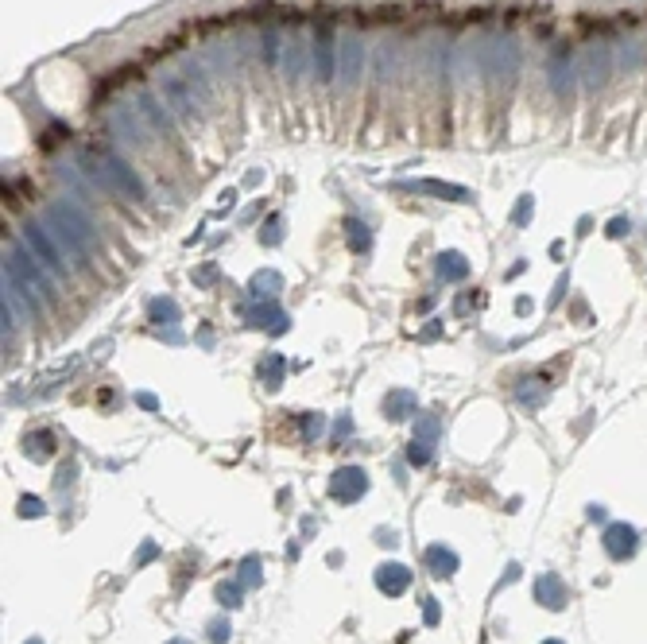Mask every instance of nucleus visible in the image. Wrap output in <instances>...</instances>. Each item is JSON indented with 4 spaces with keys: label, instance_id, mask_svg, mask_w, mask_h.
Returning a JSON list of instances; mask_svg holds the SVG:
<instances>
[{
    "label": "nucleus",
    "instance_id": "20e7f679",
    "mask_svg": "<svg viewBox=\"0 0 647 644\" xmlns=\"http://www.w3.org/2000/svg\"><path fill=\"white\" fill-rule=\"evenodd\" d=\"M365 489H369V478H365L360 466H342V470L333 473V481H330V493L337 501H360L365 497Z\"/></svg>",
    "mask_w": 647,
    "mask_h": 644
},
{
    "label": "nucleus",
    "instance_id": "f03ea898",
    "mask_svg": "<svg viewBox=\"0 0 647 644\" xmlns=\"http://www.w3.org/2000/svg\"><path fill=\"white\" fill-rule=\"evenodd\" d=\"M90 171H93V179H97L105 191L125 194L128 202H144V182L136 179V171L125 164V159L101 152V155H93V159H90Z\"/></svg>",
    "mask_w": 647,
    "mask_h": 644
},
{
    "label": "nucleus",
    "instance_id": "7ed1b4c3",
    "mask_svg": "<svg viewBox=\"0 0 647 644\" xmlns=\"http://www.w3.org/2000/svg\"><path fill=\"white\" fill-rule=\"evenodd\" d=\"M24 245L31 249V256H35L51 276H66V256L70 253L54 241V233L43 226V221H31V226L24 229Z\"/></svg>",
    "mask_w": 647,
    "mask_h": 644
},
{
    "label": "nucleus",
    "instance_id": "393cba45",
    "mask_svg": "<svg viewBox=\"0 0 647 644\" xmlns=\"http://www.w3.org/2000/svg\"><path fill=\"white\" fill-rule=\"evenodd\" d=\"M47 505L39 497H19V517H43Z\"/></svg>",
    "mask_w": 647,
    "mask_h": 644
},
{
    "label": "nucleus",
    "instance_id": "473e14b6",
    "mask_svg": "<svg viewBox=\"0 0 647 644\" xmlns=\"http://www.w3.org/2000/svg\"><path fill=\"white\" fill-rule=\"evenodd\" d=\"M27 644H43V641H27Z\"/></svg>",
    "mask_w": 647,
    "mask_h": 644
},
{
    "label": "nucleus",
    "instance_id": "423d86ee",
    "mask_svg": "<svg viewBox=\"0 0 647 644\" xmlns=\"http://www.w3.org/2000/svg\"><path fill=\"white\" fill-rule=\"evenodd\" d=\"M605 551H609L612 559H628V555L636 551V528L612 524L609 532H605Z\"/></svg>",
    "mask_w": 647,
    "mask_h": 644
},
{
    "label": "nucleus",
    "instance_id": "72a5a7b5",
    "mask_svg": "<svg viewBox=\"0 0 647 644\" xmlns=\"http://www.w3.org/2000/svg\"><path fill=\"white\" fill-rule=\"evenodd\" d=\"M547 644H558V641H547Z\"/></svg>",
    "mask_w": 647,
    "mask_h": 644
},
{
    "label": "nucleus",
    "instance_id": "a878e982",
    "mask_svg": "<svg viewBox=\"0 0 647 644\" xmlns=\"http://www.w3.org/2000/svg\"><path fill=\"white\" fill-rule=\"evenodd\" d=\"M322 431H326V419H322V416H306V419H303V435H306V439H318Z\"/></svg>",
    "mask_w": 647,
    "mask_h": 644
},
{
    "label": "nucleus",
    "instance_id": "bb28decb",
    "mask_svg": "<svg viewBox=\"0 0 647 644\" xmlns=\"http://www.w3.org/2000/svg\"><path fill=\"white\" fill-rule=\"evenodd\" d=\"M279 229H283V218H268V226H264L260 241H264V245H275V241H279Z\"/></svg>",
    "mask_w": 647,
    "mask_h": 644
},
{
    "label": "nucleus",
    "instance_id": "ddd939ff",
    "mask_svg": "<svg viewBox=\"0 0 647 644\" xmlns=\"http://www.w3.org/2000/svg\"><path fill=\"white\" fill-rule=\"evenodd\" d=\"M426 567H431L438 579H449V574L458 571V555L449 551V547L434 544V547H426Z\"/></svg>",
    "mask_w": 647,
    "mask_h": 644
},
{
    "label": "nucleus",
    "instance_id": "1a4fd4ad",
    "mask_svg": "<svg viewBox=\"0 0 647 644\" xmlns=\"http://www.w3.org/2000/svg\"><path fill=\"white\" fill-rule=\"evenodd\" d=\"M244 318H248V327H264V330H271V334H279V330L287 327V318L279 315L275 303H260L256 311H244Z\"/></svg>",
    "mask_w": 647,
    "mask_h": 644
},
{
    "label": "nucleus",
    "instance_id": "c756f323",
    "mask_svg": "<svg viewBox=\"0 0 647 644\" xmlns=\"http://www.w3.org/2000/svg\"><path fill=\"white\" fill-rule=\"evenodd\" d=\"M136 400H140V408H147V411H155V408H159V400H155V396H147V392H140Z\"/></svg>",
    "mask_w": 647,
    "mask_h": 644
},
{
    "label": "nucleus",
    "instance_id": "f8f14e48",
    "mask_svg": "<svg viewBox=\"0 0 647 644\" xmlns=\"http://www.w3.org/2000/svg\"><path fill=\"white\" fill-rule=\"evenodd\" d=\"M535 598H539L543 606L558 609L566 602V590H562V582H558L554 574H539V579H535Z\"/></svg>",
    "mask_w": 647,
    "mask_h": 644
},
{
    "label": "nucleus",
    "instance_id": "cd10ccee",
    "mask_svg": "<svg viewBox=\"0 0 647 644\" xmlns=\"http://www.w3.org/2000/svg\"><path fill=\"white\" fill-rule=\"evenodd\" d=\"M209 641L214 644L229 641V621H209Z\"/></svg>",
    "mask_w": 647,
    "mask_h": 644
},
{
    "label": "nucleus",
    "instance_id": "a211bd4d",
    "mask_svg": "<svg viewBox=\"0 0 647 644\" xmlns=\"http://www.w3.org/2000/svg\"><path fill=\"white\" fill-rule=\"evenodd\" d=\"M264 377V384H268V388H279V377H283V357L279 354H268L260 361V369H256Z\"/></svg>",
    "mask_w": 647,
    "mask_h": 644
},
{
    "label": "nucleus",
    "instance_id": "aec40b11",
    "mask_svg": "<svg viewBox=\"0 0 647 644\" xmlns=\"http://www.w3.org/2000/svg\"><path fill=\"white\" fill-rule=\"evenodd\" d=\"M260 559L256 555H248V559L241 563V586H260Z\"/></svg>",
    "mask_w": 647,
    "mask_h": 644
},
{
    "label": "nucleus",
    "instance_id": "6ab92c4d",
    "mask_svg": "<svg viewBox=\"0 0 647 644\" xmlns=\"http://www.w3.org/2000/svg\"><path fill=\"white\" fill-rule=\"evenodd\" d=\"M175 318H179V307H175V299H152V322H159V327H171Z\"/></svg>",
    "mask_w": 647,
    "mask_h": 644
},
{
    "label": "nucleus",
    "instance_id": "c85d7f7f",
    "mask_svg": "<svg viewBox=\"0 0 647 644\" xmlns=\"http://www.w3.org/2000/svg\"><path fill=\"white\" fill-rule=\"evenodd\" d=\"M423 617H426V625H438V606H434V598H423Z\"/></svg>",
    "mask_w": 647,
    "mask_h": 644
},
{
    "label": "nucleus",
    "instance_id": "dca6fc26",
    "mask_svg": "<svg viewBox=\"0 0 647 644\" xmlns=\"http://www.w3.org/2000/svg\"><path fill=\"white\" fill-rule=\"evenodd\" d=\"M283 288V280H279V272H256L252 276V283H248V291L256 295V299H264V303H271V295Z\"/></svg>",
    "mask_w": 647,
    "mask_h": 644
},
{
    "label": "nucleus",
    "instance_id": "b1692460",
    "mask_svg": "<svg viewBox=\"0 0 647 644\" xmlns=\"http://www.w3.org/2000/svg\"><path fill=\"white\" fill-rule=\"evenodd\" d=\"M217 598H221V606H241V586H237V582H221V586H217Z\"/></svg>",
    "mask_w": 647,
    "mask_h": 644
},
{
    "label": "nucleus",
    "instance_id": "4be33fe9",
    "mask_svg": "<svg viewBox=\"0 0 647 644\" xmlns=\"http://www.w3.org/2000/svg\"><path fill=\"white\" fill-rule=\"evenodd\" d=\"M407 462H411V466H426V462H431V443H423V439H419V443H411V446H407Z\"/></svg>",
    "mask_w": 647,
    "mask_h": 644
},
{
    "label": "nucleus",
    "instance_id": "2f4dec72",
    "mask_svg": "<svg viewBox=\"0 0 647 644\" xmlns=\"http://www.w3.org/2000/svg\"><path fill=\"white\" fill-rule=\"evenodd\" d=\"M167 644H190V641H182V636H179V641H167Z\"/></svg>",
    "mask_w": 647,
    "mask_h": 644
},
{
    "label": "nucleus",
    "instance_id": "9b49d317",
    "mask_svg": "<svg viewBox=\"0 0 647 644\" xmlns=\"http://www.w3.org/2000/svg\"><path fill=\"white\" fill-rule=\"evenodd\" d=\"M415 411V392L411 388H396L384 396V416L388 419H407Z\"/></svg>",
    "mask_w": 647,
    "mask_h": 644
},
{
    "label": "nucleus",
    "instance_id": "4468645a",
    "mask_svg": "<svg viewBox=\"0 0 647 644\" xmlns=\"http://www.w3.org/2000/svg\"><path fill=\"white\" fill-rule=\"evenodd\" d=\"M415 191H426V194H438L446 202H469V191L465 187H454V182H438V179H419L411 182Z\"/></svg>",
    "mask_w": 647,
    "mask_h": 644
},
{
    "label": "nucleus",
    "instance_id": "9d476101",
    "mask_svg": "<svg viewBox=\"0 0 647 644\" xmlns=\"http://www.w3.org/2000/svg\"><path fill=\"white\" fill-rule=\"evenodd\" d=\"M434 272H438L442 280H465V276H469V260L461 253H454V249H449V253L434 256Z\"/></svg>",
    "mask_w": 647,
    "mask_h": 644
},
{
    "label": "nucleus",
    "instance_id": "f257e3e1",
    "mask_svg": "<svg viewBox=\"0 0 647 644\" xmlns=\"http://www.w3.org/2000/svg\"><path fill=\"white\" fill-rule=\"evenodd\" d=\"M43 226L51 229L54 241H58L70 256H78V260L93 256L97 253V245H101L97 221H93L90 214H86L78 202H70V198H54L51 206L43 210Z\"/></svg>",
    "mask_w": 647,
    "mask_h": 644
},
{
    "label": "nucleus",
    "instance_id": "7c9ffc66",
    "mask_svg": "<svg viewBox=\"0 0 647 644\" xmlns=\"http://www.w3.org/2000/svg\"><path fill=\"white\" fill-rule=\"evenodd\" d=\"M345 435H353V419H342V423H337V439H345Z\"/></svg>",
    "mask_w": 647,
    "mask_h": 644
},
{
    "label": "nucleus",
    "instance_id": "6e6552de",
    "mask_svg": "<svg viewBox=\"0 0 647 644\" xmlns=\"http://www.w3.org/2000/svg\"><path fill=\"white\" fill-rule=\"evenodd\" d=\"M314 70L322 82L333 78V43H330V28H318V39H314Z\"/></svg>",
    "mask_w": 647,
    "mask_h": 644
},
{
    "label": "nucleus",
    "instance_id": "39448f33",
    "mask_svg": "<svg viewBox=\"0 0 647 644\" xmlns=\"http://www.w3.org/2000/svg\"><path fill=\"white\" fill-rule=\"evenodd\" d=\"M376 586H380V594H388V598H399V594L411 586V571L399 567V563H384L376 571Z\"/></svg>",
    "mask_w": 647,
    "mask_h": 644
},
{
    "label": "nucleus",
    "instance_id": "412c9836",
    "mask_svg": "<svg viewBox=\"0 0 647 644\" xmlns=\"http://www.w3.org/2000/svg\"><path fill=\"white\" fill-rule=\"evenodd\" d=\"M349 245H353V253H365V249H369V229L360 226V221H349Z\"/></svg>",
    "mask_w": 647,
    "mask_h": 644
},
{
    "label": "nucleus",
    "instance_id": "f3484780",
    "mask_svg": "<svg viewBox=\"0 0 647 644\" xmlns=\"http://www.w3.org/2000/svg\"><path fill=\"white\" fill-rule=\"evenodd\" d=\"M113 125H117L120 128V132H125V140H128V144H144V128H140V120H128V113L125 109H117V113H113Z\"/></svg>",
    "mask_w": 647,
    "mask_h": 644
},
{
    "label": "nucleus",
    "instance_id": "5701e85b",
    "mask_svg": "<svg viewBox=\"0 0 647 644\" xmlns=\"http://www.w3.org/2000/svg\"><path fill=\"white\" fill-rule=\"evenodd\" d=\"M415 431H419V439H423V443H434V435H438V419H434V416H419Z\"/></svg>",
    "mask_w": 647,
    "mask_h": 644
},
{
    "label": "nucleus",
    "instance_id": "2eb2a0df",
    "mask_svg": "<svg viewBox=\"0 0 647 644\" xmlns=\"http://www.w3.org/2000/svg\"><path fill=\"white\" fill-rule=\"evenodd\" d=\"M136 101H140L136 109H140L147 120H152V128H155V132H167V128H171V117H167V109H163V105L152 97V93H140Z\"/></svg>",
    "mask_w": 647,
    "mask_h": 644
},
{
    "label": "nucleus",
    "instance_id": "0eeeda50",
    "mask_svg": "<svg viewBox=\"0 0 647 644\" xmlns=\"http://www.w3.org/2000/svg\"><path fill=\"white\" fill-rule=\"evenodd\" d=\"M360 63H365V47H360V39H342V78L345 82H357V74H360Z\"/></svg>",
    "mask_w": 647,
    "mask_h": 644
}]
</instances>
